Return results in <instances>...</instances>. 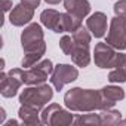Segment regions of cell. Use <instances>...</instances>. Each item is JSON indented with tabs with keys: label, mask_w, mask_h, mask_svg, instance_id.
Returning <instances> with one entry per match:
<instances>
[{
	"label": "cell",
	"mask_w": 126,
	"mask_h": 126,
	"mask_svg": "<svg viewBox=\"0 0 126 126\" xmlns=\"http://www.w3.org/2000/svg\"><path fill=\"white\" fill-rule=\"evenodd\" d=\"M21 45L24 49V58L21 61L22 67L30 68L42 59L46 52V43L43 30L37 22L28 24L21 34Z\"/></svg>",
	"instance_id": "1"
},
{
	"label": "cell",
	"mask_w": 126,
	"mask_h": 126,
	"mask_svg": "<svg viewBox=\"0 0 126 126\" xmlns=\"http://www.w3.org/2000/svg\"><path fill=\"white\" fill-rule=\"evenodd\" d=\"M64 104L70 111L91 113L101 110V95L99 91L73 88L64 95Z\"/></svg>",
	"instance_id": "2"
},
{
	"label": "cell",
	"mask_w": 126,
	"mask_h": 126,
	"mask_svg": "<svg viewBox=\"0 0 126 126\" xmlns=\"http://www.w3.org/2000/svg\"><path fill=\"white\" fill-rule=\"evenodd\" d=\"M73 40H74V47L71 52V61L77 67H88L91 62V52H89V46H91V34L86 28L80 27L79 30H76L73 34Z\"/></svg>",
	"instance_id": "3"
},
{
	"label": "cell",
	"mask_w": 126,
	"mask_h": 126,
	"mask_svg": "<svg viewBox=\"0 0 126 126\" xmlns=\"http://www.w3.org/2000/svg\"><path fill=\"white\" fill-rule=\"evenodd\" d=\"M53 96V89L46 85V83H42V85H33V86H28L25 88L21 95H19V102L24 104V105H30V107H34L37 110H42Z\"/></svg>",
	"instance_id": "4"
},
{
	"label": "cell",
	"mask_w": 126,
	"mask_h": 126,
	"mask_svg": "<svg viewBox=\"0 0 126 126\" xmlns=\"http://www.w3.org/2000/svg\"><path fill=\"white\" fill-rule=\"evenodd\" d=\"M42 123L43 125H50V126H67L74 123V117L70 111L64 110L59 104H50L47 105L42 114Z\"/></svg>",
	"instance_id": "5"
},
{
	"label": "cell",
	"mask_w": 126,
	"mask_h": 126,
	"mask_svg": "<svg viewBox=\"0 0 126 126\" xmlns=\"http://www.w3.org/2000/svg\"><path fill=\"white\" fill-rule=\"evenodd\" d=\"M53 64L50 59H42L39 61L37 64H34L33 67L24 70V83L28 85V86H33V85H42L47 80V76L52 74L53 71Z\"/></svg>",
	"instance_id": "6"
},
{
	"label": "cell",
	"mask_w": 126,
	"mask_h": 126,
	"mask_svg": "<svg viewBox=\"0 0 126 126\" xmlns=\"http://www.w3.org/2000/svg\"><path fill=\"white\" fill-rule=\"evenodd\" d=\"M24 70L21 68H14L9 73L2 71L0 74V94L5 98H12L16 95L18 89L24 83Z\"/></svg>",
	"instance_id": "7"
},
{
	"label": "cell",
	"mask_w": 126,
	"mask_h": 126,
	"mask_svg": "<svg viewBox=\"0 0 126 126\" xmlns=\"http://www.w3.org/2000/svg\"><path fill=\"white\" fill-rule=\"evenodd\" d=\"M105 42L117 50L126 49V18L114 16L110 22V31Z\"/></svg>",
	"instance_id": "8"
},
{
	"label": "cell",
	"mask_w": 126,
	"mask_h": 126,
	"mask_svg": "<svg viewBox=\"0 0 126 126\" xmlns=\"http://www.w3.org/2000/svg\"><path fill=\"white\" fill-rule=\"evenodd\" d=\"M79 77V70L70 64H58L50 76V83L56 91H62L67 83L74 82Z\"/></svg>",
	"instance_id": "9"
},
{
	"label": "cell",
	"mask_w": 126,
	"mask_h": 126,
	"mask_svg": "<svg viewBox=\"0 0 126 126\" xmlns=\"http://www.w3.org/2000/svg\"><path fill=\"white\" fill-rule=\"evenodd\" d=\"M117 52L113 46H110L107 42L96 43L94 49V61L95 65L99 68H113L117 61Z\"/></svg>",
	"instance_id": "10"
},
{
	"label": "cell",
	"mask_w": 126,
	"mask_h": 126,
	"mask_svg": "<svg viewBox=\"0 0 126 126\" xmlns=\"http://www.w3.org/2000/svg\"><path fill=\"white\" fill-rule=\"evenodd\" d=\"M101 95V110L113 108L117 101H122L125 98V91L120 86H105L99 91Z\"/></svg>",
	"instance_id": "11"
},
{
	"label": "cell",
	"mask_w": 126,
	"mask_h": 126,
	"mask_svg": "<svg viewBox=\"0 0 126 126\" xmlns=\"http://www.w3.org/2000/svg\"><path fill=\"white\" fill-rule=\"evenodd\" d=\"M33 15H34V8H31L25 3H19L11 11L9 21L15 27H22L33 19Z\"/></svg>",
	"instance_id": "12"
},
{
	"label": "cell",
	"mask_w": 126,
	"mask_h": 126,
	"mask_svg": "<svg viewBox=\"0 0 126 126\" xmlns=\"http://www.w3.org/2000/svg\"><path fill=\"white\" fill-rule=\"evenodd\" d=\"M86 27L95 37H102L107 33V15L102 12H95L86 19Z\"/></svg>",
	"instance_id": "13"
},
{
	"label": "cell",
	"mask_w": 126,
	"mask_h": 126,
	"mask_svg": "<svg viewBox=\"0 0 126 126\" xmlns=\"http://www.w3.org/2000/svg\"><path fill=\"white\" fill-rule=\"evenodd\" d=\"M64 8L68 14L83 19L91 12V3L88 0H64Z\"/></svg>",
	"instance_id": "14"
},
{
	"label": "cell",
	"mask_w": 126,
	"mask_h": 126,
	"mask_svg": "<svg viewBox=\"0 0 126 126\" xmlns=\"http://www.w3.org/2000/svg\"><path fill=\"white\" fill-rule=\"evenodd\" d=\"M108 80L111 83H125L126 82V53H119L114 70L110 71Z\"/></svg>",
	"instance_id": "15"
},
{
	"label": "cell",
	"mask_w": 126,
	"mask_h": 126,
	"mask_svg": "<svg viewBox=\"0 0 126 126\" xmlns=\"http://www.w3.org/2000/svg\"><path fill=\"white\" fill-rule=\"evenodd\" d=\"M18 116L21 119V122L24 125H30V126H37L42 123V117L39 114V110L30 105H24L21 104L19 110H18Z\"/></svg>",
	"instance_id": "16"
},
{
	"label": "cell",
	"mask_w": 126,
	"mask_h": 126,
	"mask_svg": "<svg viewBox=\"0 0 126 126\" xmlns=\"http://www.w3.org/2000/svg\"><path fill=\"white\" fill-rule=\"evenodd\" d=\"M61 15H62V14H59V12L55 11V9H46V11H43V12L40 14V21H42V24H43L46 28L55 31V33H59Z\"/></svg>",
	"instance_id": "17"
},
{
	"label": "cell",
	"mask_w": 126,
	"mask_h": 126,
	"mask_svg": "<svg viewBox=\"0 0 126 126\" xmlns=\"http://www.w3.org/2000/svg\"><path fill=\"white\" fill-rule=\"evenodd\" d=\"M82 27V19L71 14H62L61 15V25H59V33H74Z\"/></svg>",
	"instance_id": "18"
},
{
	"label": "cell",
	"mask_w": 126,
	"mask_h": 126,
	"mask_svg": "<svg viewBox=\"0 0 126 126\" xmlns=\"http://www.w3.org/2000/svg\"><path fill=\"white\" fill-rule=\"evenodd\" d=\"M99 117H101V125L111 126V125H119V122L122 120V113L119 110L108 108V110H101Z\"/></svg>",
	"instance_id": "19"
},
{
	"label": "cell",
	"mask_w": 126,
	"mask_h": 126,
	"mask_svg": "<svg viewBox=\"0 0 126 126\" xmlns=\"http://www.w3.org/2000/svg\"><path fill=\"white\" fill-rule=\"evenodd\" d=\"M74 125H101L99 114H82L74 120Z\"/></svg>",
	"instance_id": "20"
},
{
	"label": "cell",
	"mask_w": 126,
	"mask_h": 126,
	"mask_svg": "<svg viewBox=\"0 0 126 126\" xmlns=\"http://www.w3.org/2000/svg\"><path fill=\"white\" fill-rule=\"evenodd\" d=\"M59 47L62 49V52H64L65 55H71L73 52V47H74V40H73V36H62L61 40H59Z\"/></svg>",
	"instance_id": "21"
},
{
	"label": "cell",
	"mask_w": 126,
	"mask_h": 126,
	"mask_svg": "<svg viewBox=\"0 0 126 126\" xmlns=\"http://www.w3.org/2000/svg\"><path fill=\"white\" fill-rule=\"evenodd\" d=\"M113 9H114L116 16L126 18V0H119V2H116Z\"/></svg>",
	"instance_id": "22"
},
{
	"label": "cell",
	"mask_w": 126,
	"mask_h": 126,
	"mask_svg": "<svg viewBox=\"0 0 126 126\" xmlns=\"http://www.w3.org/2000/svg\"><path fill=\"white\" fill-rule=\"evenodd\" d=\"M21 3H25V5H28V6H31V8H39V5H40V0H21Z\"/></svg>",
	"instance_id": "23"
},
{
	"label": "cell",
	"mask_w": 126,
	"mask_h": 126,
	"mask_svg": "<svg viewBox=\"0 0 126 126\" xmlns=\"http://www.w3.org/2000/svg\"><path fill=\"white\" fill-rule=\"evenodd\" d=\"M2 6H3V12H9L12 8V0H2Z\"/></svg>",
	"instance_id": "24"
},
{
	"label": "cell",
	"mask_w": 126,
	"mask_h": 126,
	"mask_svg": "<svg viewBox=\"0 0 126 126\" xmlns=\"http://www.w3.org/2000/svg\"><path fill=\"white\" fill-rule=\"evenodd\" d=\"M5 117H6V113H5V110H3V108H0V123H3Z\"/></svg>",
	"instance_id": "25"
},
{
	"label": "cell",
	"mask_w": 126,
	"mask_h": 126,
	"mask_svg": "<svg viewBox=\"0 0 126 126\" xmlns=\"http://www.w3.org/2000/svg\"><path fill=\"white\" fill-rule=\"evenodd\" d=\"M45 2H46V3H49V5H58L61 0H45Z\"/></svg>",
	"instance_id": "26"
},
{
	"label": "cell",
	"mask_w": 126,
	"mask_h": 126,
	"mask_svg": "<svg viewBox=\"0 0 126 126\" xmlns=\"http://www.w3.org/2000/svg\"><path fill=\"white\" fill-rule=\"evenodd\" d=\"M12 125H18V122H16V120H11V122L6 123V126H12Z\"/></svg>",
	"instance_id": "27"
},
{
	"label": "cell",
	"mask_w": 126,
	"mask_h": 126,
	"mask_svg": "<svg viewBox=\"0 0 126 126\" xmlns=\"http://www.w3.org/2000/svg\"><path fill=\"white\" fill-rule=\"evenodd\" d=\"M119 125H126V120H120V122H119Z\"/></svg>",
	"instance_id": "28"
}]
</instances>
